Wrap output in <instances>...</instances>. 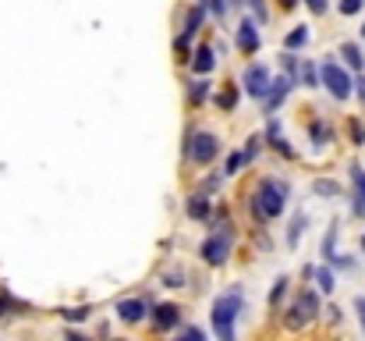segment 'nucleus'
Masks as SVG:
<instances>
[{
  "instance_id": "f257e3e1",
  "label": "nucleus",
  "mask_w": 365,
  "mask_h": 341,
  "mask_svg": "<svg viewBox=\"0 0 365 341\" xmlns=\"http://www.w3.org/2000/svg\"><path fill=\"white\" fill-rule=\"evenodd\" d=\"M241 309H245V295H241V288H231V291L216 295V302H213V309H209L216 341H234V323H238Z\"/></svg>"
},
{
  "instance_id": "f03ea898",
  "label": "nucleus",
  "mask_w": 365,
  "mask_h": 341,
  "mask_svg": "<svg viewBox=\"0 0 365 341\" xmlns=\"http://www.w3.org/2000/svg\"><path fill=\"white\" fill-rule=\"evenodd\" d=\"M284 206H287V185L280 178H262L259 189H255V196H252L255 217L259 220H273V217L284 213Z\"/></svg>"
},
{
  "instance_id": "7ed1b4c3",
  "label": "nucleus",
  "mask_w": 365,
  "mask_h": 341,
  "mask_svg": "<svg viewBox=\"0 0 365 341\" xmlns=\"http://www.w3.org/2000/svg\"><path fill=\"white\" fill-rule=\"evenodd\" d=\"M319 313V298H315V291L312 288H301V295L294 298V306L287 309V320H284V327L287 330H301V327H308L312 323V316Z\"/></svg>"
},
{
  "instance_id": "20e7f679",
  "label": "nucleus",
  "mask_w": 365,
  "mask_h": 341,
  "mask_svg": "<svg viewBox=\"0 0 365 341\" xmlns=\"http://www.w3.org/2000/svg\"><path fill=\"white\" fill-rule=\"evenodd\" d=\"M319 79H323V86L330 89V96L333 100H347L351 96V75L337 65V61H323V68H319Z\"/></svg>"
},
{
  "instance_id": "39448f33",
  "label": "nucleus",
  "mask_w": 365,
  "mask_h": 341,
  "mask_svg": "<svg viewBox=\"0 0 365 341\" xmlns=\"http://www.w3.org/2000/svg\"><path fill=\"white\" fill-rule=\"evenodd\" d=\"M216 153H220V142H216L213 132H192V135H188V146H185V157H188V160L209 164Z\"/></svg>"
},
{
  "instance_id": "423d86ee",
  "label": "nucleus",
  "mask_w": 365,
  "mask_h": 341,
  "mask_svg": "<svg viewBox=\"0 0 365 341\" xmlns=\"http://www.w3.org/2000/svg\"><path fill=\"white\" fill-rule=\"evenodd\" d=\"M227 256H231V231L209 235V238L202 242V259H206V263L220 267V263H227Z\"/></svg>"
},
{
  "instance_id": "0eeeda50",
  "label": "nucleus",
  "mask_w": 365,
  "mask_h": 341,
  "mask_svg": "<svg viewBox=\"0 0 365 341\" xmlns=\"http://www.w3.org/2000/svg\"><path fill=\"white\" fill-rule=\"evenodd\" d=\"M266 89H270V72H266L262 65H252V68L245 72V93L255 96V100H262Z\"/></svg>"
},
{
  "instance_id": "6e6552de",
  "label": "nucleus",
  "mask_w": 365,
  "mask_h": 341,
  "mask_svg": "<svg viewBox=\"0 0 365 341\" xmlns=\"http://www.w3.org/2000/svg\"><path fill=\"white\" fill-rule=\"evenodd\" d=\"M291 82H294V79H287V75L270 79V89H266V114H273V111L284 104V96L291 93Z\"/></svg>"
},
{
  "instance_id": "1a4fd4ad",
  "label": "nucleus",
  "mask_w": 365,
  "mask_h": 341,
  "mask_svg": "<svg viewBox=\"0 0 365 341\" xmlns=\"http://www.w3.org/2000/svg\"><path fill=\"white\" fill-rule=\"evenodd\" d=\"M153 323H156V330H170V327L181 323V309H178L174 302H160V306L153 309Z\"/></svg>"
},
{
  "instance_id": "9d476101",
  "label": "nucleus",
  "mask_w": 365,
  "mask_h": 341,
  "mask_svg": "<svg viewBox=\"0 0 365 341\" xmlns=\"http://www.w3.org/2000/svg\"><path fill=\"white\" fill-rule=\"evenodd\" d=\"M238 47H241L245 54H255V50H259V29H255L252 18H245V22L238 26Z\"/></svg>"
},
{
  "instance_id": "9b49d317",
  "label": "nucleus",
  "mask_w": 365,
  "mask_h": 341,
  "mask_svg": "<svg viewBox=\"0 0 365 341\" xmlns=\"http://www.w3.org/2000/svg\"><path fill=\"white\" fill-rule=\"evenodd\" d=\"M117 316H121L124 323H139V320L146 316V302H142V298H121V302H117Z\"/></svg>"
},
{
  "instance_id": "f8f14e48",
  "label": "nucleus",
  "mask_w": 365,
  "mask_h": 341,
  "mask_svg": "<svg viewBox=\"0 0 365 341\" xmlns=\"http://www.w3.org/2000/svg\"><path fill=\"white\" fill-rule=\"evenodd\" d=\"M192 68H195L199 75H209V72L216 68V57H213V47H209V43L195 47V54H192Z\"/></svg>"
},
{
  "instance_id": "ddd939ff",
  "label": "nucleus",
  "mask_w": 365,
  "mask_h": 341,
  "mask_svg": "<svg viewBox=\"0 0 365 341\" xmlns=\"http://www.w3.org/2000/svg\"><path fill=\"white\" fill-rule=\"evenodd\" d=\"M312 40V33H308V26H298V29H291L287 36H284V50L291 54V50H301L305 43Z\"/></svg>"
},
{
  "instance_id": "4468645a",
  "label": "nucleus",
  "mask_w": 365,
  "mask_h": 341,
  "mask_svg": "<svg viewBox=\"0 0 365 341\" xmlns=\"http://www.w3.org/2000/svg\"><path fill=\"white\" fill-rule=\"evenodd\" d=\"M340 57L347 61V68H354V72H361L365 68V54H361V47L358 43H344L340 47Z\"/></svg>"
},
{
  "instance_id": "2eb2a0df",
  "label": "nucleus",
  "mask_w": 365,
  "mask_h": 341,
  "mask_svg": "<svg viewBox=\"0 0 365 341\" xmlns=\"http://www.w3.org/2000/svg\"><path fill=\"white\" fill-rule=\"evenodd\" d=\"M185 210H188V217H195V220H206V217H209V199L199 192V196H192V199L185 203Z\"/></svg>"
},
{
  "instance_id": "dca6fc26",
  "label": "nucleus",
  "mask_w": 365,
  "mask_h": 341,
  "mask_svg": "<svg viewBox=\"0 0 365 341\" xmlns=\"http://www.w3.org/2000/svg\"><path fill=\"white\" fill-rule=\"evenodd\" d=\"M202 18H206V11H202V4H195V8L188 11V22H185V33H181V36H188V40H192V36H195V29L202 26Z\"/></svg>"
},
{
  "instance_id": "f3484780",
  "label": "nucleus",
  "mask_w": 365,
  "mask_h": 341,
  "mask_svg": "<svg viewBox=\"0 0 365 341\" xmlns=\"http://www.w3.org/2000/svg\"><path fill=\"white\" fill-rule=\"evenodd\" d=\"M312 192H315V196H340V185L330 181V178H315V181H312Z\"/></svg>"
},
{
  "instance_id": "a211bd4d",
  "label": "nucleus",
  "mask_w": 365,
  "mask_h": 341,
  "mask_svg": "<svg viewBox=\"0 0 365 341\" xmlns=\"http://www.w3.org/2000/svg\"><path fill=\"white\" fill-rule=\"evenodd\" d=\"M305 224H308V217H305V213H294V220H291V231H287V245H291V249L298 245V235L305 231Z\"/></svg>"
},
{
  "instance_id": "6ab92c4d",
  "label": "nucleus",
  "mask_w": 365,
  "mask_h": 341,
  "mask_svg": "<svg viewBox=\"0 0 365 341\" xmlns=\"http://www.w3.org/2000/svg\"><path fill=\"white\" fill-rule=\"evenodd\" d=\"M323 256L330 259V263H337L340 256H337V228H330L326 231V238H323Z\"/></svg>"
},
{
  "instance_id": "aec40b11",
  "label": "nucleus",
  "mask_w": 365,
  "mask_h": 341,
  "mask_svg": "<svg viewBox=\"0 0 365 341\" xmlns=\"http://www.w3.org/2000/svg\"><path fill=\"white\" fill-rule=\"evenodd\" d=\"M216 107H220V111H234V107H238V89L227 86V89L216 96Z\"/></svg>"
},
{
  "instance_id": "412c9836",
  "label": "nucleus",
  "mask_w": 365,
  "mask_h": 341,
  "mask_svg": "<svg viewBox=\"0 0 365 341\" xmlns=\"http://www.w3.org/2000/svg\"><path fill=\"white\" fill-rule=\"evenodd\" d=\"M298 79H305V86H308V89H312V86H319V68H315V65H308V61H305V65H301V68H298Z\"/></svg>"
},
{
  "instance_id": "4be33fe9",
  "label": "nucleus",
  "mask_w": 365,
  "mask_h": 341,
  "mask_svg": "<svg viewBox=\"0 0 365 341\" xmlns=\"http://www.w3.org/2000/svg\"><path fill=\"white\" fill-rule=\"evenodd\" d=\"M351 181H354V199H361V203H365V171H361L358 164L351 167Z\"/></svg>"
},
{
  "instance_id": "5701e85b",
  "label": "nucleus",
  "mask_w": 365,
  "mask_h": 341,
  "mask_svg": "<svg viewBox=\"0 0 365 341\" xmlns=\"http://www.w3.org/2000/svg\"><path fill=\"white\" fill-rule=\"evenodd\" d=\"M238 4H241V8H248V11L255 15V22H266V15H270L262 0H238Z\"/></svg>"
},
{
  "instance_id": "b1692460",
  "label": "nucleus",
  "mask_w": 365,
  "mask_h": 341,
  "mask_svg": "<svg viewBox=\"0 0 365 341\" xmlns=\"http://www.w3.org/2000/svg\"><path fill=\"white\" fill-rule=\"evenodd\" d=\"M206 93H209V82H202V79L188 86V100H192V104H202V100H206Z\"/></svg>"
},
{
  "instance_id": "393cba45",
  "label": "nucleus",
  "mask_w": 365,
  "mask_h": 341,
  "mask_svg": "<svg viewBox=\"0 0 365 341\" xmlns=\"http://www.w3.org/2000/svg\"><path fill=\"white\" fill-rule=\"evenodd\" d=\"M308 132H312V142H315V146L330 142V128H326L323 121H312V128H308Z\"/></svg>"
},
{
  "instance_id": "a878e982",
  "label": "nucleus",
  "mask_w": 365,
  "mask_h": 341,
  "mask_svg": "<svg viewBox=\"0 0 365 341\" xmlns=\"http://www.w3.org/2000/svg\"><path fill=\"white\" fill-rule=\"evenodd\" d=\"M284 291H287V277H277V284L270 288V306H277L284 298Z\"/></svg>"
},
{
  "instance_id": "bb28decb",
  "label": "nucleus",
  "mask_w": 365,
  "mask_h": 341,
  "mask_svg": "<svg viewBox=\"0 0 365 341\" xmlns=\"http://www.w3.org/2000/svg\"><path fill=\"white\" fill-rule=\"evenodd\" d=\"M315 281H319V288H323V291H333V274H330L326 267H319V270H315Z\"/></svg>"
},
{
  "instance_id": "cd10ccee",
  "label": "nucleus",
  "mask_w": 365,
  "mask_h": 341,
  "mask_svg": "<svg viewBox=\"0 0 365 341\" xmlns=\"http://www.w3.org/2000/svg\"><path fill=\"white\" fill-rule=\"evenodd\" d=\"M365 0H340V15H358Z\"/></svg>"
},
{
  "instance_id": "c85d7f7f",
  "label": "nucleus",
  "mask_w": 365,
  "mask_h": 341,
  "mask_svg": "<svg viewBox=\"0 0 365 341\" xmlns=\"http://www.w3.org/2000/svg\"><path fill=\"white\" fill-rule=\"evenodd\" d=\"M241 167H245V157H241V153H231V157H227V174H238Z\"/></svg>"
},
{
  "instance_id": "c756f323",
  "label": "nucleus",
  "mask_w": 365,
  "mask_h": 341,
  "mask_svg": "<svg viewBox=\"0 0 365 341\" xmlns=\"http://www.w3.org/2000/svg\"><path fill=\"white\" fill-rule=\"evenodd\" d=\"M8 309H18V302L8 291H0V316H8Z\"/></svg>"
},
{
  "instance_id": "7c9ffc66",
  "label": "nucleus",
  "mask_w": 365,
  "mask_h": 341,
  "mask_svg": "<svg viewBox=\"0 0 365 341\" xmlns=\"http://www.w3.org/2000/svg\"><path fill=\"white\" fill-rule=\"evenodd\" d=\"M174 50H178V61H188V36H178Z\"/></svg>"
},
{
  "instance_id": "2f4dec72",
  "label": "nucleus",
  "mask_w": 365,
  "mask_h": 341,
  "mask_svg": "<svg viewBox=\"0 0 365 341\" xmlns=\"http://www.w3.org/2000/svg\"><path fill=\"white\" fill-rule=\"evenodd\" d=\"M86 316H89L86 306H79V309H64V320H75V323H79V320H86Z\"/></svg>"
},
{
  "instance_id": "473e14b6",
  "label": "nucleus",
  "mask_w": 365,
  "mask_h": 341,
  "mask_svg": "<svg viewBox=\"0 0 365 341\" xmlns=\"http://www.w3.org/2000/svg\"><path fill=\"white\" fill-rule=\"evenodd\" d=\"M354 313H358V323L365 330V295H354Z\"/></svg>"
},
{
  "instance_id": "72a5a7b5",
  "label": "nucleus",
  "mask_w": 365,
  "mask_h": 341,
  "mask_svg": "<svg viewBox=\"0 0 365 341\" xmlns=\"http://www.w3.org/2000/svg\"><path fill=\"white\" fill-rule=\"evenodd\" d=\"M351 139H354V146H361V142H365V128H361L358 121H351Z\"/></svg>"
},
{
  "instance_id": "f704fd0d",
  "label": "nucleus",
  "mask_w": 365,
  "mask_h": 341,
  "mask_svg": "<svg viewBox=\"0 0 365 341\" xmlns=\"http://www.w3.org/2000/svg\"><path fill=\"white\" fill-rule=\"evenodd\" d=\"M209 11H213L216 18H224V15H227V0H209Z\"/></svg>"
},
{
  "instance_id": "c9c22d12",
  "label": "nucleus",
  "mask_w": 365,
  "mask_h": 341,
  "mask_svg": "<svg viewBox=\"0 0 365 341\" xmlns=\"http://www.w3.org/2000/svg\"><path fill=\"white\" fill-rule=\"evenodd\" d=\"M312 15H326V0H305Z\"/></svg>"
},
{
  "instance_id": "e433bc0d",
  "label": "nucleus",
  "mask_w": 365,
  "mask_h": 341,
  "mask_svg": "<svg viewBox=\"0 0 365 341\" xmlns=\"http://www.w3.org/2000/svg\"><path fill=\"white\" fill-rule=\"evenodd\" d=\"M181 341H206V334H202V330H199V327H188V330H185V337H181Z\"/></svg>"
},
{
  "instance_id": "4c0bfd02",
  "label": "nucleus",
  "mask_w": 365,
  "mask_h": 341,
  "mask_svg": "<svg viewBox=\"0 0 365 341\" xmlns=\"http://www.w3.org/2000/svg\"><path fill=\"white\" fill-rule=\"evenodd\" d=\"M181 281H185V277H181L178 270H174V274H167V284H170V288H181Z\"/></svg>"
},
{
  "instance_id": "58836bf2",
  "label": "nucleus",
  "mask_w": 365,
  "mask_h": 341,
  "mask_svg": "<svg viewBox=\"0 0 365 341\" xmlns=\"http://www.w3.org/2000/svg\"><path fill=\"white\" fill-rule=\"evenodd\" d=\"M64 341H89V337H86V334H79V330H68V334H64Z\"/></svg>"
},
{
  "instance_id": "ea45409f",
  "label": "nucleus",
  "mask_w": 365,
  "mask_h": 341,
  "mask_svg": "<svg viewBox=\"0 0 365 341\" xmlns=\"http://www.w3.org/2000/svg\"><path fill=\"white\" fill-rule=\"evenodd\" d=\"M358 96L365 100V79H361V75H358Z\"/></svg>"
},
{
  "instance_id": "a19ab883",
  "label": "nucleus",
  "mask_w": 365,
  "mask_h": 341,
  "mask_svg": "<svg viewBox=\"0 0 365 341\" xmlns=\"http://www.w3.org/2000/svg\"><path fill=\"white\" fill-rule=\"evenodd\" d=\"M298 4V0H280V8H294Z\"/></svg>"
},
{
  "instance_id": "79ce46f5",
  "label": "nucleus",
  "mask_w": 365,
  "mask_h": 341,
  "mask_svg": "<svg viewBox=\"0 0 365 341\" xmlns=\"http://www.w3.org/2000/svg\"><path fill=\"white\" fill-rule=\"evenodd\" d=\"M361 249H365V235H361Z\"/></svg>"
},
{
  "instance_id": "37998d69",
  "label": "nucleus",
  "mask_w": 365,
  "mask_h": 341,
  "mask_svg": "<svg viewBox=\"0 0 365 341\" xmlns=\"http://www.w3.org/2000/svg\"><path fill=\"white\" fill-rule=\"evenodd\" d=\"M361 36H365V26H361Z\"/></svg>"
}]
</instances>
